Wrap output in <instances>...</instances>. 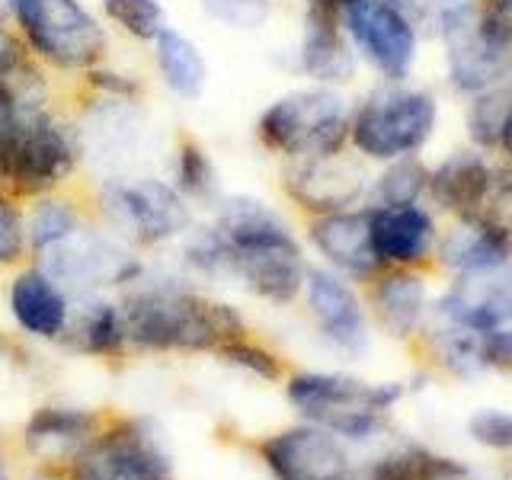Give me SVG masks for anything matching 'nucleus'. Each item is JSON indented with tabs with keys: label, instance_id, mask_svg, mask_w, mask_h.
I'll return each instance as SVG.
<instances>
[{
	"label": "nucleus",
	"instance_id": "nucleus-31",
	"mask_svg": "<svg viewBox=\"0 0 512 480\" xmlns=\"http://www.w3.org/2000/svg\"><path fill=\"white\" fill-rule=\"evenodd\" d=\"M464 474L468 471L452 458L432 455L420 445H407L384 455L372 471L375 480H461Z\"/></svg>",
	"mask_w": 512,
	"mask_h": 480
},
{
	"label": "nucleus",
	"instance_id": "nucleus-8",
	"mask_svg": "<svg viewBox=\"0 0 512 480\" xmlns=\"http://www.w3.org/2000/svg\"><path fill=\"white\" fill-rule=\"evenodd\" d=\"M448 77L464 93H484L512 71V26L490 10L458 4L442 20Z\"/></svg>",
	"mask_w": 512,
	"mask_h": 480
},
{
	"label": "nucleus",
	"instance_id": "nucleus-25",
	"mask_svg": "<svg viewBox=\"0 0 512 480\" xmlns=\"http://www.w3.org/2000/svg\"><path fill=\"white\" fill-rule=\"evenodd\" d=\"M429 186L445 208L477 218L493 189V170L477 154H455L436 173H429Z\"/></svg>",
	"mask_w": 512,
	"mask_h": 480
},
{
	"label": "nucleus",
	"instance_id": "nucleus-12",
	"mask_svg": "<svg viewBox=\"0 0 512 480\" xmlns=\"http://www.w3.org/2000/svg\"><path fill=\"white\" fill-rule=\"evenodd\" d=\"M279 186L288 202L314 218L356 205L368 192V176L356 157L340 151L327 157L282 160Z\"/></svg>",
	"mask_w": 512,
	"mask_h": 480
},
{
	"label": "nucleus",
	"instance_id": "nucleus-11",
	"mask_svg": "<svg viewBox=\"0 0 512 480\" xmlns=\"http://www.w3.org/2000/svg\"><path fill=\"white\" fill-rule=\"evenodd\" d=\"M84 167L100 176L135 173L144 170V151L151 138V119L141 103H106V100H80L74 109Z\"/></svg>",
	"mask_w": 512,
	"mask_h": 480
},
{
	"label": "nucleus",
	"instance_id": "nucleus-17",
	"mask_svg": "<svg viewBox=\"0 0 512 480\" xmlns=\"http://www.w3.org/2000/svg\"><path fill=\"white\" fill-rule=\"evenodd\" d=\"M308 240L324 260L346 272L352 279H372L381 269V260L372 247V224H368V208L356 212H330V215H314L308 221Z\"/></svg>",
	"mask_w": 512,
	"mask_h": 480
},
{
	"label": "nucleus",
	"instance_id": "nucleus-5",
	"mask_svg": "<svg viewBox=\"0 0 512 480\" xmlns=\"http://www.w3.org/2000/svg\"><path fill=\"white\" fill-rule=\"evenodd\" d=\"M93 212L103 218L106 231L128 247H164L183 240L196 224L192 208L167 176L157 173H116L100 176L90 192Z\"/></svg>",
	"mask_w": 512,
	"mask_h": 480
},
{
	"label": "nucleus",
	"instance_id": "nucleus-34",
	"mask_svg": "<svg viewBox=\"0 0 512 480\" xmlns=\"http://www.w3.org/2000/svg\"><path fill=\"white\" fill-rule=\"evenodd\" d=\"M26 256H29L26 202L0 189V269L20 266Z\"/></svg>",
	"mask_w": 512,
	"mask_h": 480
},
{
	"label": "nucleus",
	"instance_id": "nucleus-39",
	"mask_svg": "<svg viewBox=\"0 0 512 480\" xmlns=\"http://www.w3.org/2000/svg\"><path fill=\"white\" fill-rule=\"evenodd\" d=\"M506 106L500 96H487V100H480L471 112V135L474 141L480 144H493L500 141V125H503V116H506Z\"/></svg>",
	"mask_w": 512,
	"mask_h": 480
},
{
	"label": "nucleus",
	"instance_id": "nucleus-29",
	"mask_svg": "<svg viewBox=\"0 0 512 480\" xmlns=\"http://www.w3.org/2000/svg\"><path fill=\"white\" fill-rule=\"evenodd\" d=\"M375 308L388 333L410 336L426 308V288L420 276L410 272H391L375 285Z\"/></svg>",
	"mask_w": 512,
	"mask_h": 480
},
{
	"label": "nucleus",
	"instance_id": "nucleus-27",
	"mask_svg": "<svg viewBox=\"0 0 512 480\" xmlns=\"http://www.w3.org/2000/svg\"><path fill=\"white\" fill-rule=\"evenodd\" d=\"M93 416L84 410H61L45 407L32 416L26 429V445L36 458H77L84 442L90 439Z\"/></svg>",
	"mask_w": 512,
	"mask_h": 480
},
{
	"label": "nucleus",
	"instance_id": "nucleus-18",
	"mask_svg": "<svg viewBox=\"0 0 512 480\" xmlns=\"http://www.w3.org/2000/svg\"><path fill=\"white\" fill-rule=\"evenodd\" d=\"M304 288H308V308L320 333L343 352H362L368 343V327L356 292L330 269H308Z\"/></svg>",
	"mask_w": 512,
	"mask_h": 480
},
{
	"label": "nucleus",
	"instance_id": "nucleus-20",
	"mask_svg": "<svg viewBox=\"0 0 512 480\" xmlns=\"http://www.w3.org/2000/svg\"><path fill=\"white\" fill-rule=\"evenodd\" d=\"M7 301L13 320L29 336H39V340H58V336H64V327H68L71 317V298L64 295V288L39 263L23 266L10 279Z\"/></svg>",
	"mask_w": 512,
	"mask_h": 480
},
{
	"label": "nucleus",
	"instance_id": "nucleus-41",
	"mask_svg": "<svg viewBox=\"0 0 512 480\" xmlns=\"http://www.w3.org/2000/svg\"><path fill=\"white\" fill-rule=\"evenodd\" d=\"M484 10H490L496 20H503L506 26H512V0H487Z\"/></svg>",
	"mask_w": 512,
	"mask_h": 480
},
{
	"label": "nucleus",
	"instance_id": "nucleus-33",
	"mask_svg": "<svg viewBox=\"0 0 512 480\" xmlns=\"http://www.w3.org/2000/svg\"><path fill=\"white\" fill-rule=\"evenodd\" d=\"M426 186H429V173L423 170L420 160L400 157V160H391L388 170L372 183L368 196H372L375 205H407L420 199V192Z\"/></svg>",
	"mask_w": 512,
	"mask_h": 480
},
{
	"label": "nucleus",
	"instance_id": "nucleus-1",
	"mask_svg": "<svg viewBox=\"0 0 512 480\" xmlns=\"http://www.w3.org/2000/svg\"><path fill=\"white\" fill-rule=\"evenodd\" d=\"M208 212L224 244V276L272 304L298 298L308 269L298 237L276 208L244 192H224Z\"/></svg>",
	"mask_w": 512,
	"mask_h": 480
},
{
	"label": "nucleus",
	"instance_id": "nucleus-16",
	"mask_svg": "<svg viewBox=\"0 0 512 480\" xmlns=\"http://www.w3.org/2000/svg\"><path fill=\"white\" fill-rule=\"evenodd\" d=\"M298 71L320 87L349 84L356 74V52L340 26V13L304 0V26L298 45Z\"/></svg>",
	"mask_w": 512,
	"mask_h": 480
},
{
	"label": "nucleus",
	"instance_id": "nucleus-23",
	"mask_svg": "<svg viewBox=\"0 0 512 480\" xmlns=\"http://www.w3.org/2000/svg\"><path fill=\"white\" fill-rule=\"evenodd\" d=\"M167 180L176 186V192L192 205V208H212L221 196V173L212 151L196 135H176L173 148L167 157Z\"/></svg>",
	"mask_w": 512,
	"mask_h": 480
},
{
	"label": "nucleus",
	"instance_id": "nucleus-26",
	"mask_svg": "<svg viewBox=\"0 0 512 480\" xmlns=\"http://www.w3.org/2000/svg\"><path fill=\"white\" fill-rule=\"evenodd\" d=\"M80 228H87V205L71 189L26 202V240L32 256H42Z\"/></svg>",
	"mask_w": 512,
	"mask_h": 480
},
{
	"label": "nucleus",
	"instance_id": "nucleus-40",
	"mask_svg": "<svg viewBox=\"0 0 512 480\" xmlns=\"http://www.w3.org/2000/svg\"><path fill=\"white\" fill-rule=\"evenodd\" d=\"M16 45L20 42H16V36H13V29L7 23V13H4V0H0V55H7Z\"/></svg>",
	"mask_w": 512,
	"mask_h": 480
},
{
	"label": "nucleus",
	"instance_id": "nucleus-14",
	"mask_svg": "<svg viewBox=\"0 0 512 480\" xmlns=\"http://www.w3.org/2000/svg\"><path fill=\"white\" fill-rule=\"evenodd\" d=\"M74 480H170V461L144 426H119L77 455Z\"/></svg>",
	"mask_w": 512,
	"mask_h": 480
},
{
	"label": "nucleus",
	"instance_id": "nucleus-15",
	"mask_svg": "<svg viewBox=\"0 0 512 480\" xmlns=\"http://www.w3.org/2000/svg\"><path fill=\"white\" fill-rule=\"evenodd\" d=\"M448 324L468 327L477 333L500 330L512 317V263H490L464 269L439 304Z\"/></svg>",
	"mask_w": 512,
	"mask_h": 480
},
{
	"label": "nucleus",
	"instance_id": "nucleus-10",
	"mask_svg": "<svg viewBox=\"0 0 512 480\" xmlns=\"http://www.w3.org/2000/svg\"><path fill=\"white\" fill-rule=\"evenodd\" d=\"M400 397L397 384H365L346 375H295L288 384V400L314 423L349 439H365L378 426L381 410Z\"/></svg>",
	"mask_w": 512,
	"mask_h": 480
},
{
	"label": "nucleus",
	"instance_id": "nucleus-36",
	"mask_svg": "<svg viewBox=\"0 0 512 480\" xmlns=\"http://www.w3.org/2000/svg\"><path fill=\"white\" fill-rule=\"evenodd\" d=\"M218 356H221L224 362L237 365V368H247V372L260 375V378H266V381H276V378L282 375L279 359L272 356L269 349H263V346L250 343L247 336H237V340L224 343V346L218 349Z\"/></svg>",
	"mask_w": 512,
	"mask_h": 480
},
{
	"label": "nucleus",
	"instance_id": "nucleus-3",
	"mask_svg": "<svg viewBox=\"0 0 512 480\" xmlns=\"http://www.w3.org/2000/svg\"><path fill=\"white\" fill-rule=\"evenodd\" d=\"M4 13L23 52L64 84L112 55L109 26L84 0H4Z\"/></svg>",
	"mask_w": 512,
	"mask_h": 480
},
{
	"label": "nucleus",
	"instance_id": "nucleus-19",
	"mask_svg": "<svg viewBox=\"0 0 512 480\" xmlns=\"http://www.w3.org/2000/svg\"><path fill=\"white\" fill-rule=\"evenodd\" d=\"M276 480H336L346 468L343 448L324 429H288L263 445Z\"/></svg>",
	"mask_w": 512,
	"mask_h": 480
},
{
	"label": "nucleus",
	"instance_id": "nucleus-4",
	"mask_svg": "<svg viewBox=\"0 0 512 480\" xmlns=\"http://www.w3.org/2000/svg\"><path fill=\"white\" fill-rule=\"evenodd\" d=\"M84 173L77 119L68 106L29 112L0 144V189L20 202L71 189Z\"/></svg>",
	"mask_w": 512,
	"mask_h": 480
},
{
	"label": "nucleus",
	"instance_id": "nucleus-32",
	"mask_svg": "<svg viewBox=\"0 0 512 480\" xmlns=\"http://www.w3.org/2000/svg\"><path fill=\"white\" fill-rule=\"evenodd\" d=\"M71 93L77 100H106V103H141L148 87L144 80L132 71H122V68H112L109 61L96 64L87 74H80Z\"/></svg>",
	"mask_w": 512,
	"mask_h": 480
},
{
	"label": "nucleus",
	"instance_id": "nucleus-30",
	"mask_svg": "<svg viewBox=\"0 0 512 480\" xmlns=\"http://www.w3.org/2000/svg\"><path fill=\"white\" fill-rule=\"evenodd\" d=\"M100 16L109 29L138 45H151L170 26L164 0H100Z\"/></svg>",
	"mask_w": 512,
	"mask_h": 480
},
{
	"label": "nucleus",
	"instance_id": "nucleus-13",
	"mask_svg": "<svg viewBox=\"0 0 512 480\" xmlns=\"http://www.w3.org/2000/svg\"><path fill=\"white\" fill-rule=\"evenodd\" d=\"M343 32L356 52L388 80H404L416 61V29L388 0H362L343 13Z\"/></svg>",
	"mask_w": 512,
	"mask_h": 480
},
{
	"label": "nucleus",
	"instance_id": "nucleus-42",
	"mask_svg": "<svg viewBox=\"0 0 512 480\" xmlns=\"http://www.w3.org/2000/svg\"><path fill=\"white\" fill-rule=\"evenodd\" d=\"M314 4H320V7H327V10H333V13H346L349 7H356V4H362V0H314Z\"/></svg>",
	"mask_w": 512,
	"mask_h": 480
},
{
	"label": "nucleus",
	"instance_id": "nucleus-21",
	"mask_svg": "<svg viewBox=\"0 0 512 480\" xmlns=\"http://www.w3.org/2000/svg\"><path fill=\"white\" fill-rule=\"evenodd\" d=\"M368 224H372V247L381 266L397 263L410 266L420 263L432 247V218L416 202L407 205H372L368 208Z\"/></svg>",
	"mask_w": 512,
	"mask_h": 480
},
{
	"label": "nucleus",
	"instance_id": "nucleus-37",
	"mask_svg": "<svg viewBox=\"0 0 512 480\" xmlns=\"http://www.w3.org/2000/svg\"><path fill=\"white\" fill-rule=\"evenodd\" d=\"M471 436L487 445V448H512V413L503 410H480L477 416H471Z\"/></svg>",
	"mask_w": 512,
	"mask_h": 480
},
{
	"label": "nucleus",
	"instance_id": "nucleus-38",
	"mask_svg": "<svg viewBox=\"0 0 512 480\" xmlns=\"http://www.w3.org/2000/svg\"><path fill=\"white\" fill-rule=\"evenodd\" d=\"M388 4L400 13L407 16L410 26H442V20L448 13H452L458 4H464V0H388Z\"/></svg>",
	"mask_w": 512,
	"mask_h": 480
},
{
	"label": "nucleus",
	"instance_id": "nucleus-28",
	"mask_svg": "<svg viewBox=\"0 0 512 480\" xmlns=\"http://www.w3.org/2000/svg\"><path fill=\"white\" fill-rule=\"evenodd\" d=\"M442 256L458 272L509 260V234L487 218H464L461 228L448 234Z\"/></svg>",
	"mask_w": 512,
	"mask_h": 480
},
{
	"label": "nucleus",
	"instance_id": "nucleus-24",
	"mask_svg": "<svg viewBox=\"0 0 512 480\" xmlns=\"http://www.w3.org/2000/svg\"><path fill=\"white\" fill-rule=\"evenodd\" d=\"M64 336H68L74 349L87 352V356H116L128 343L122 304L100 295L80 298L77 311H71L68 317Z\"/></svg>",
	"mask_w": 512,
	"mask_h": 480
},
{
	"label": "nucleus",
	"instance_id": "nucleus-9",
	"mask_svg": "<svg viewBox=\"0 0 512 480\" xmlns=\"http://www.w3.org/2000/svg\"><path fill=\"white\" fill-rule=\"evenodd\" d=\"M39 266L64 288L68 298L100 295L103 288H128L144 272V263L132 247L122 244L116 234L93 228H80L68 240L45 250Z\"/></svg>",
	"mask_w": 512,
	"mask_h": 480
},
{
	"label": "nucleus",
	"instance_id": "nucleus-22",
	"mask_svg": "<svg viewBox=\"0 0 512 480\" xmlns=\"http://www.w3.org/2000/svg\"><path fill=\"white\" fill-rule=\"evenodd\" d=\"M154 71L176 100L199 103L208 90V61L196 39H189L186 32L176 26H164L160 36L151 42Z\"/></svg>",
	"mask_w": 512,
	"mask_h": 480
},
{
	"label": "nucleus",
	"instance_id": "nucleus-35",
	"mask_svg": "<svg viewBox=\"0 0 512 480\" xmlns=\"http://www.w3.org/2000/svg\"><path fill=\"white\" fill-rule=\"evenodd\" d=\"M212 23L234 32H256L269 23L272 0H199Z\"/></svg>",
	"mask_w": 512,
	"mask_h": 480
},
{
	"label": "nucleus",
	"instance_id": "nucleus-2",
	"mask_svg": "<svg viewBox=\"0 0 512 480\" xmlns=\"http://www.w3.org/2000/svg\"><path fill=\"white\" fill-rule=\"evenodd\" d=\"M122 314L128 343L154 352H205L247 333L234 304L199 292L183 279L141 272L125 288Z\"/></svg>",
	"mask_w": 512,
	"mask_h": 480
},
{
	"label": "nucleus",
	"instance_id": "nucleus-43",
	"mask_svg": "<svg viewBox=\"0 0 512 480\" xmlns=\"http://www.w3.org/2000/svg\"><path fill=\"white\" fill-rule=\"evenodd\" d=\"M0 480H7V477H4V464H0Z\"/></svg>",
	"mask_w": 512,
	"mask_h": 480
},
{
	"label": "nucleus",
	"instance_id": "nucleus-7",
	"mask_svg": "<svg viewBox=\"0 0 512 480\" xmlns=\"http://www.w3.org/2000/svg\"><path fill=\"white\" fill-rule=\"evenodd\" d=\"M436 128V103L420 90L381 87L349 112V144L368 160L413 157Z\"/></svg>",
	"mask_w": 512,
	"mask_h": 480
},
{
	"label": "nucleus",
	"instance_id": "nucleus-6",
	"mask_svg": "<svg viewBox=\"0 0 512 480\" xmlns=\"http://www.w3.org/2000/svg\"><path fill=\"white\" fill-rule=\"evenodd\" d=\"M349 106L333 87H301L276 96L256 119L260 148L282 160L340 154L349 144Z\"/></svg>",
	"mask_w": 512,
	"mask_h": 480
}]
</instances>
